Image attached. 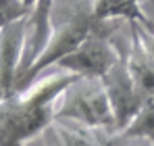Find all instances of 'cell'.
I'll return each instance as SVG.
<instances>
[{"instance_id": "6da1fadb", "label": "cell", "mask_w": 154, "mask_h": 146, "mask_svg": "<svg viewBox=\"0 0 154 146\" xmlns=\"http://www.w3.org/2000/svg\"><path fill=\"white\" fill-rule=\"evenodd\" d=\"M54 119L85 127H115V113L100 77H77L54 102Z\"/></svg>"}, {"instance_id": "7a4b0ae2", "label": "cell", "mask_w": 154, "mask_h": 146, "mask_svg": "<svg viewBox=\"0 0 154 146\" xmlns=\"http://www.w3.org/2000/svg\"><path fill=\"white\" fill-rule=\"evenodd\" d=\"M123 21H96L88 38L56 63V69H65L79 77H102L123 54L119 42V27Z\"/></svg>"}, {"instance_id": "3957f363", "label": "cell", "mask_w": 154, "mask_h": 146, "mask_svg": "<svg viewBox=\"0 0 154 146\" xmlns=\"http://www.w3.org/2000/svg\"><path fill=\"white\" fill-rule=\"evenodd\" d=\"M100 79L106 90V96L110 100L112 113H115V127H117V132H123L129 125V121L137 115L142 104L146 102V98L137 90L135 79L127 67V46L123 50L121 59Z\"/></svg>"}, {"instance_id": "277c9868", "label": "cell", "mask_w": 154, "mask_h": 146, "mask_svg": "<svg viewBox=\"0 0 154 146\" xmlns=\"http://www.w3.org/2000/svg\"><path fill=\"white\" fill-rule=\"evenodd\" d=\"M27 17L13 21L0 29V102L6 96L15 94L19 65H21L23 46H25Z\"/></svg>"}, {"instance_id": "5b68a950", "label": "cell", "mask_w": 154, "mask_h": 146, "mask_svg": "<svg viewBox=\"0 0 154 146\" xmlns=\"http://www.w3.org/2000/svg\"><path fill=\"white\" fill-rule=\"evenodd\" d=\"M54 127L65 146H125L127 138L110 127H85L67 119H54Z\"/></svg>"}, {"instance_id": "8992f818", "label": "cell", "mask_w": 154, "mask_h": 146, "mask_svg": "<svg viewBox=\"0 0 154 146\" xmlns=\"http://www.w3.org/2000/svg\"><path fill=\"white\" fill-rule=\"evenodd\" d=\"M129 27V40H127V67L137 90L144 94V98L148 100L150 96H154V56L148 52L146 44L142 42L137 27L131 21L127 23Z\"/></svg>"}, {"instance_id": "52a82bcc", "label": "cell", "mask_w": 154, "mask_h": 146, "mask_svg": "<svg viewBox=\"0 0 154 146\" xmlns=\"http://www.w3.org/2000/svg\"><path fill=\"white\" fill-rule=\"evenodd\" d=\"M94 17L96 21L146 23L144 13L140 8V0H94Z\"/></svg>"}, {"instance_id": "ba28073f", "label": "cell", "mask_w": 154, "mask_h": 146, "mask_svg": "<svg viewBox=\"0 0 154 146\" xmlns=\"http://www.w3.org/2000/svg\"><path fill=\"white\" fill-rule=\"evenodd\" d=\"M121 134L125 138H146L154 142V96H150L142 104L137 115L129 121V125Z\"/></svg>"}, {"instance_id": "9c48e42d", "label": "cell", "mask_w": 154, "mask_h": 146, "mask_svg": "<svg viewBox=\"0 0 154 146\" xmlns=\"http://www.w3.org/2000/svg\"><path fill=\"white\" fill-rule=\"evenodd\" d=\"M133 23L137 27V33H140L142 42L146 44L148 52L154 56V27H150V25H146V23H140V21H133Z\"/></svg>"}, {"instance_id": "30bf717a", "label": "cell", "mask_w": 154, "mask_h": 146, "mask_svg": "<svg viewBox=\"0 0 154 146\" xmlns=\"http://www.w3.org/2000/svg\"><path fill=\"white\" fill-rule=\"evenodd\" d=\"M42 146H65V142L60 140L56 127H54V121L52 125H48L44 132H42Z\"/></svg>"}, {"instance_id": "8fae6325", "label": "cell", "mask_w": 154, "mask_h": 146, "mask_svg": "<svg viewBox=\"0 0 154 146\" xmlns=\"http://www.w3.org/2000/svg\"><path fill=\"white\" fill-rule=\"evenodd\" d=\"M140 8L144 13L146 25L154 27V0H140Z\"/></svg>"}, {"instance_id": "7c38bea8", "label": "cell", "mask_w": 154, "mask_h": 146, "mask_svg": "<svg viewBox=\"0 0 154 146\" xmlns=\"http://www.w3.org/2000/svg\"><path fill=\"white\" fill-rule=\"evenodd\" d=\"M125 146H154V142L146 140V138H127Z\"/></svg>"}, {"instance_id": "4fadbf2b", "label": "cell", "mask_w": 154, "mask_h": 146, "mask_svg": "<svg viewBox=\"0 0 154 146\" xmlns=\"http://www.w3.org/2000/svg\"><path fill=\"white\" fill-rule=\"evenodd\" d=\"M21 2L25 4V6H27V8H29V11H31V8L35 6V2H38V0H21Z\"/></svg>"}, {"instance_id": "5bb4252c", "label": "cell", "mask_w": 154, "mask_h": 146, "mask_svg": "<svg viewBox=\"0 0 154 146\" xmlns=\"http://www.w3.org/2000/svg\"><path fill=\"white\" fill-rule=\"evenodd\" d=\"M4 25H8V21H6V17H4V15L0 13V29H2Z\"/></svg>"}]
</instances>
